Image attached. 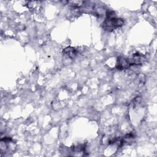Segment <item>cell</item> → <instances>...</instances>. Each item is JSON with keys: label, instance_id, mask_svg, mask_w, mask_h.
I'll use <instances>...</instances> for the list:
<instances>
[{"label": "cell", "instance_id": "4", "mask_svg": "<svg viewBox=\"0 0 157 157\" xmlns=\"http://www.w3.org/2000/svg\"><path fill=\"white\" fill-rule=\"evenodd\" d=\"M129 61L131 63V65H134V64H142L144 61H145V58L144 56L139 53H134L132 55V58H129Z\"/></svg>", "mask_w": 157, "mask_h": 157}, {"label": "cell", "instance_id": "5", "mask_svg": "<svg viewBox=\"0 0 157 157\" xmlns=\"http://www.w3.org/2000/svg\"><path fill=\"white\" fill-rule=\"evenodd\" d=\"M69 3H70L71 5L72 6H73L74 7L78 8L83 5V1H69Z\"/></svg>", "mask_w": 157, "mask_h": 157}, {"label": "cell", "instance_id": "1", "mask_svg": "<svg viewBox=\"0 0 157 157\" xmlns=\"http://www.w3.org/2000/svg\"><path fill=\"white\" fill-rule=\"evenodd\" d=\"M123 23L124 21L122 18L116 17L105 18L102 24V27L105 31H112L123 26Z\"/></svg>", "mask_w": 157, "mask_h": 157}, {"label": "cell", "instance_id": "3", "mask_svg": "<svg viewBox=\"0 0 157 157\" xmlns=\"http://www.w3.org/2000/svg\"><path fill=\"white\" fill-rule=\"evenodd\" d=\"M80 52V49L76 47H67L63 49V53L71 58H75Z\"/></svg>", "mask_w": 157, "mask_h": 157}, {"label": "cell", "instance_id": "2", "mask_svg": "<svg viewBox=\"0 0 157 157\" xmlns=\"http://www.w3.org/2000/svg\"><path fill=\"white\" fill-rule=\"evenodd\" d=\"M131 66L129 58H125L122 56H120L117 58V62L116 67L118 69H125L129 68Z\"/></svg>", "mask_w": 157, "mask_h": 157}]
</instances>
